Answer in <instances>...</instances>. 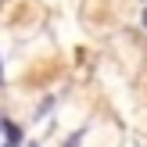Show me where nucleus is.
<instances>
[{
    "instance_id": "1",
    "label": "nucleus",
    "mask_w": 147,
    "mask_h": 147,
    "mask_svg": "<svg viewBox=\"0 0 147 147\" xmlns=\"http://www.w3.org/2000/svg\"><path fill=\"white\" fill-rule=\"evenodd\" d=\"M144 25H147V11H144Z\"/></svg>"
}]
</instances>
